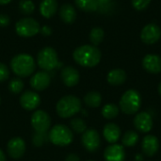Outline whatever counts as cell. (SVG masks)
Wrapping results in <instances>:
<instances>
[{"instance_id":"cell-13","label":"cell","mask_w":161,"mask_h":161,"mask_svg":"<svg viewBox=\"0 0 161 161\" xmlns=\"http://www.w3.org/2000/svg\"><path fill=\"white\" fill-rule=\"evenodd\" d=\"M51 83V76L46 71H41L36 73L29 81L30 86L38 92L44 91L49 87Z\"/></svg>"},{"instance_id":"cell-1","label":"cell","mask_w":161,"mask_h":161,"mask_svg":"<svg viewBox=\"0 0 161 161\" xmlns=\"http://www.w3.org/2000/svg\"><path fill=\"white\" fill-rule=\"evenodd\" d=\"M101 51L98 47L91 44H85L77 47L74 53V60L82 67L92 68L96 66L101 60Z\"/></svg>"},{"instance_id":"cell-6","label":"cell","mask_w":161,"mask_h":161,"mask_svg":"<svg viewBox=\"0 0 161 161\" xmlns=\"http://www.w3.org/2000/svg\"><path fill=\"white\" fill-rule=\"evenodd\" d=\"M37 62L39 67L46 72L52 71L59 65L58 54L52 47L42 48L37 55Z\"/></svg>"},{"instance_id":"cell-40","label":"cell","mask_w":161,"mask_h":161,"mask_svg":"<svg viewBox=\"0 0 161 161\" xmlns=\"http://www.w3.org/2000/svg\"><path fill=\"white\" fill-rule=\"evenodd\" d=\"M142 160H143L142 157L140 154H138V155L136 156V161H142Z\"/></svg>"},{"instance_id":"cell-16","label":"cell","mask_w":161,"mask_h":161,"mask_svg":"<svg viewBox=\"0 0 161 161\" xmlns=\"http://www.w3.org/2000/svg\"><path fill=\"white\" fill-rule=\"evenodd\" d=\"M62 82L67 87H75L79 82V73L73 66H66L61 70L60 74Z\"/></svg>"},{"instance_id":"cell-8","label":"cell","mask_w":161,"mask_h":161,"mask_svg":"<svg viewBox=\"0 0 161 161\" xmlns=\"http://www.w3.org/2000/svg\"><path fill=\"white\" fill-rule=\"evenodd\" d=\"M31 125L35 132H47L51 126V118L43 110H36L31 116Z\"/></svg>"},{"instance_id":"cell-12","label":"cell","mask_w":161,"mask_h":161,"mask_svg":"<svg viewBox=\"0 0 161 161\" xmlns=\"http://www.w3.org/2000/svg\"><path fill=\"white\" fill-rule=\"evenodd\" d=\"M133 123L135 128L142 133H148L153 128V118L145 111L138 113L135 116Z\"/></svg>"},{"instance_id":"cell-24","label":"cell","mask_w":161,"mask_h":161,"mask_svg":"<svg viewBox=\"0 0 161 161\" xmlns=\"http://www.w3.org/2000/svg\"><path fill=\"white\" fill-rule=\"evenodd\" d=\"M75 3L78 8L84 11H95L99 8L97 0H75Z\"/></svg>"},{"instance_id":"cell-38","label":"cell","mask_w":161,"mask_h":161,"mask_svg":"<svg viewBox=\"0 0 161 161\" xmlns=\"http://www.w3.org/2000/svg\"><path fill=\"white\" fill-rule=\"evenodd\" d=\"M0 161H6V156L2 150H0Z\"/></svg>"},{"instance_id":"cell-15","label":"cell","mask_w":161,"mask_h":161,"mask_svg":"<svg viewBox=\"0 0 161 161\" xmlns=\"http://www.w3.org/2000/svg\"><path fill=\"white\" fill-rule=\"evenodd\" d=\"M104 158L106 161H125V152L124 147L115 143L108 146L104 152Z\"/></svg>"},{"instance_id":"cell-36","label":"cell","mask_w":161,"mask_h":161,"mask_svg":"<svg viewBox=\"0 0 161 161\" xmlns=\"http://www.w3.org/2000/svg\"><path fill=\"white\" fill-rule=\"evenodd\" d=\"M65 161H80L79 157L75 154H70L66 157Z\"/></svg>"},{"instance_id":"cell-20","label":"cell","mask_w":161,"mask_h":161,"mask_svg":"<svg viewBox=\"0 0 161 161\" xmlns=\"http://www.w3.org/2000/svg\"><path fill=\"white\" fill-rule=\"evenodd\" d=\"M58 10V1L57 0H42L40 5V12L44 18L53 17Z\"/></svg>"},{"instance_id":"cell-34","label":"cell","mask_w":161,"mask_h":161,"mask_svg":"<svg viewBox=\"0 0 161 161\" xmlns=\"http://www.w3.org/2000/svg\"><path fill=\"white\" fill-rule=\"evenodd\" d=\"M9 17L7 14H0V27H6L9 25Z\"/></svg>"},{"instance_id":"cell-18","label":"cell","mask_w":161,"mask_h":161,"mask_svg":"<svg viewBox=\"0 0 161 161\" xmlns=\"http://www.w3.org/2000/svg\"><path fill=\"white\" fill-rule=\"evenodd\" d=\"M159 148V142L156 136L153 135H147L143 138L142 142V152L147 157H154Z\"/></svg>"},{"instance_id":"cell-23","label":"cell","mask_w":161,"mask_h":161,"mask_svg":"<svg viewBox=\"0 0 161 161\" xmlns=\"http://www.w3.org/2000/svg\"><path fill=\"white\" fill-rule=\"evenodd\" d=\"M102 96L98 92H90L84 97V103L89 108H98L101 105Z\"/></svg>"},{"instance_id":"cell-39","label":"cell","mask_w":161,"mask_h":161,"mask_svg":"<svg viewBox=\"0 0 161 161\" xmlns=\"http://www.w3.org/2000/svg\"><path fill=\"white\" fill-rule=\"evenodd\" d=\"M10 2L11 0H0V5H7Z\"/></svg>"},{"instance_id":"cell-33","label":"cell","mask_w":161,"mask_h":161,"mask_svg":"<svg viewBox=\"0 0 161 161\" xmlns=\"http://www.w3.org/2000/svg\"><path fill=\"white\" fill-rule=\"evenodd\" d=\"M9 76V71L6 64L0 62V82L6 81Z\"/></svg>"},{"instance_id":"cell-30","label":"cell","mask_w":161,"mask_h":161,"mask_svg":"<svg viewBox=\"0 0 161 161\" xmlns=\"http://www.w3.org/2000/svg\"><path fill=\"white\" fill-rule=\"evenodd\" d=\"M71 127H72L73 131H75L77 134L84 133L87 130L86 123L81 118H74L71 121Z\"/></svg>"},{"instance_id":"cell-28","label":"cell","mask_w":161,"mask_h":161,"mask_svg":"<svg viewBox=\"0 0 161 161\" xmlns=\"http://www.w3.org/2000/svg\"><path fill=\"white\" fill-rule=\"evenodd\" d=\"M48 141L49 139L47 132H35L32 138V142L36 147H42Z\"/></svg>"},{"instance_id":"cell-10","label":"cell","mask_w":161,"mask_h":161,"mask_svg":"<svg viewBox=\"0 0 161 161\" xmlns=\"http://www.w3.org/2000/svg\"><path fill=\"white\" fill-rule=\"evenodd\" d=\"M160 27L155 23H151V24L146 25L141 32V39L146 44L156 43L160 39Z\"/></svg>"},{"instance_id":"cell-35","label":"cell","mask_w":161,"mask_h":161,"mask_svg":"<svg viewBox=\"0 0 161 161\" xmlns=\"http://www.w3.org/2000/svg\"><path fill=\"white\" fill-rule=\"evenodd\" d=\"M40 32L44 36V37H48L52 34V29L50 26L48 25H43L40 28Z\"/></svg>"},{"instance_id":"cell-3","label":"cell","mask_w":161,"mask_h":161,"mask_svg":"<svg viewBox=\"0 0 161 161\" xmlns=\"http://www.w3.org/2000/svg\"><path fill=\"white\" fill-rule=\"evenodd\" d=\"M57 113L61 118H70L81 110V101L75 95H66L58 100L56 107Z\"/></svg>"},{"instance_id":"cell-37","label":"cell","mask_w":161,"mask_h":161,"mask_svg":"<svg viewBox=\"0 0 161 161\" xmlns=\"http://www.w3.org/2000/svg\"><path fill=\"white\" fill-rule=\"evenodd\" d=\"M98 2V5L100 6H104V5H107L110 2V0H97Z\"/></svg>"},{"instance_id":"cell-41","label":"cell","mask_w":161,"mask_h":161,"mask_svg":"<svg viewBox=\"0 0 161 161\" xmlns=\"http://www.w3.org/2000/svg\"><path fill=\"white\" fill-rule=\"evenodd\" d=\"M158 92H159V94H160L161 96V82L159 83V85H158Z\"/></svg>"},{"instance_id":"cell-25","label":"cell","mask_w":161,"mask_h":161,"mask_svg":"<svg viewBox=\"0 0 161 161\" xmlns=\"http://www.w3.org/2000/svg\"><path fill=\"white\" fill-rule=\"evenodd\" d=\"M139 142V135L137 132L128 130L125 133L122 139V143L125 147H133Z\"/></svg>"},{"instance_id":"cell-17","label":"cell","mask_w":161,"mask_h":161,"mask_svg":"<svg viewBox=\"0 0 161 161\" xmlns=\"http://www.w3.org/2000/svg\"><path fill=\"white\" fill-rule=\"evenodd\" d=\"M142 67L150 74H159L161 72V58L154 54L146 55L142 59Z\"/></svg>"},{"instance_id":"cell-11","label":"cell","mask_w":161,"mask_h":161,"mask_svg":"<svg viewBox=\"0 0 161 161\" xmlns=\"http://www.w3.org/2000/svg\"><path fill=\"white\" fill-rule=\"evenodd\" d=\"M7 151L10 158H12L14 159L21 158L25 152V141L19 137L10 139L7 144Z\"/></svg>"},{"instance_id":"cell-4","label":"cell","mask_w":161,"mask_h":161,"mask_svg":"<svg viewBox=\"0 0 161 161\" xmlns=\"http://www.w3.org/2000/svg\"><path fill=\"white\" fill-rule=\"evenodd\" d=\"M142 106V97L138 91L128 90L121 97L120 108L121 110L127 114L132 115L139 111Z\"/></svg>"},{"instance_id":"cell-19","label":"cell","mask_w":161,"mask_h":161,"mask_svg":"<svg viewBox=\"0 0 161 161\" xmlns=\"http://www.w3.org/2000/svg\"><path fill=\"white\" fill-rule=\"evenodd\" d=\"M103 136L108 142L114 144L121 137V129L117 125L113 123L107 124L103 130Z\"/></svg>"},{"instance_id":"cell-9","label":"cell","mask_w":161,"mask_h":161,"mask_svg":"<svg viewBox=\"0 0 161 161\" xmlns=\"http://www.w3.org/2000/svg\"><path fill=\"white\" fill-rule=\"evenodd\" d=\"M81 142L85 149L89 152L97 151L101 144L99 133L95 129H87L82 135Z\"/></svg>"},{"instance_id":"cell-21","label":"cell","mask_w":161,"mask_h":161,"mask_svg":"<svg viewBox=\"0 0 161 161\" xmlns=\"http://www.w3.org/2000/svg\"><path fill=\"white\" fill-rule=\"evenodd\" d=\"M59 17L65 24H73L76 19V11L71 4H64L59 9Z\"/></svg>"},{"instance_id":"cell-26","label":"cell","mask_w":161,"mask_h":161,"mask_svg":"<svg viewBox=\"0 0 161 161\" xmlns=\"http://www.w3.org/2000/svg\"><path fill=\"white\" fill-rule=\"evenodd\" d=\"M104 36L105 32L101 27H93L90 32V41L92 43V45L97 46L104 40Z\"/></svg>"},{"instance_id":"cell-31","label":"cell","mask_w":161,"mask_h":161,"mask_svg":"<svg viewBox=\"0 0 161 161\" xmlns=\"http://www.w3.org/2000/svg\"><path fill=\"white\" fill-rule=\"evenodd\" d=\"M24 89V82L20 78H13L8 84V90L13 94L21 93Z\"/></svg>"},{"instance_id":"cell-22","label":"cell","mask_w":161,"mask_h":161,"mask_svg":"<svg viewBox=\"0 0 161 161\" xmlns=\"http://www.w3.org/2000/svg\"><path fill=\"white\" fill-rule=\"evenodd\" d=\"M107 80L112 86H120L125 82L126 73L122 69H113L108 74Z\"/></svg>"},{"instance_id":"cell-29","label":"cell","mask_w":161,"mask_h":161,"mask_svg":"<svg viewBox=\"0 0 161 161\" xmlns=\"http://www.w3.org/2000/svg\"><path fill=\"white\" fill-rule=\"evenodd\" d=\"M19 9L25 15H29L35 10V5L31 0H21L19 2Z\"/></svg>"},{"instance_id":"cell-43","label":"cell","mask_w":161,"mask_h":161,"mask_svg":"<svg viewBox=\"0 0 161 161\" xmlns=\"http://www.w3.org/2000/svg\"><path fill=\"white\" fill-rule=\"evenodd\" d=\"M88 161H93V160H88Z\"/></svg>"},{"instance_id":"cell-14","label":"cell","mask_w":161,"mask_h":161,"mask_svg":"<svg viewBox=\"0 0 161 161\" xmlns=\"http://www.w3.org/2000/svg\"><path fill=\"white\" fill-rule=\"evenodd\" d=\"M20 104L25 110H34L40 106L41 97L37 92L27 91L21 95Z\"/></svg>"},{"instance_id":"cell-7","label":"cell","mask_w":161,"mask_h":161,"mask_svg":"<svg viewBox=\"0 0 161 161\" xmlns=\"http://www.w3.org/2000/svg\"><path fill=\"white\" fill-rule=\"evenodd\" d=\"M40 28L39 23L31 17L22 18L15 25L16 33L23 38H31L37 35L40 32Z\"/></svg>"},{"instance_id":"cell-5","label":"cell","mask_w":161,"mask_h":161,"mask_svg":"<svg viewBox=\"0 0 161 161\" xmlns=\"http://www.w3.org/2000/svg\"><path fill=\"white\" fill-rule=\"evenodd\" d=\"M49 142L57 146H66L72 143L74 134L72 130L64 125H57L48 133Z\"/></svg>"},{"instance_id":"cell-2","label":"cell","mask_w":161,"mask_h":161,"mask_svg":"<svg viewBox=\"0 0 161 161\" xmlns=\"http://www.w3.org/2000/svg\"><path fill=\"white\" fill-rule=\"evenodd\" d=\"M10 68L17 76L27 77L34 73L36 63L30 55L19 54L12 58L10 61Z\"/></svg>"},{"instance_id":"cell-27","label":"cell","mask_w":161,"mask_h":161,"mask_svg":"<svg viewBox=\"0 0 161 161\" xmlns=\"http://www.w3.org/2000/svg\"><path fill=\"white\" fill-rule=\"evenodd\" d=\"M119 114V108L114 104H107L102 108V115L108 120L114 119Z\"/></svg>"},{"instance_id":"cell-42","label":"cell","mask_w":161,"mask_h":161,"mask_svg":"<svg viewBox=\"0 0 161 161\" xmlns=\"http://www.w3.org/2000/svg\"><path fill=\"white\" fill-rule=\"evenodd\" d=\"M0 103H1V98H0Z\"/></svg>"},{"instance_id":"cell-32","label":"cell","mask_w":161,"mask_h":161,"mask_svg":"<svg viewBox=\"0 0 161 161\" xmlns=\"http://www.w3.org/2000/svg\"><path fill=\"white\" fill-rule=\"evenodd\" d=\"M151 0H132V5L137 10H144L149 7Z\"/></svg>"}]
</instances>
